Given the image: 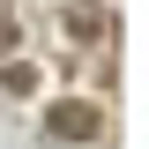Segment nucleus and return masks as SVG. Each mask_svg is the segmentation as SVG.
<instances>
[{
	"mask_svg": "<svg viewBox=\"0 0 149 149\" xmlns=\"http://www.w3.org/2000/svg\"><path fill=\"white\" fill-rule=\"evenodd\" d=\"M45 127H52L60 142H97V127H104V119H97L90 104H74V97H67V104H52V112H45Z\"/></svg>",
	"mask_w": 149,
	"mask_h": 149,
	"instance_id": "1",
	"label": "nucleus"
},
{
	"mask_svg": "<svg viewBox=\"0 0 149 149\" xmlns=\"http://www.w3.org/2000/svg\"><path fill=\"white\" fill-rule=\"evenodd\" d=\"M8 45H15V22H0V52H8Z\"/></svg>",
	"mask_w": 149,
	"mask_h": 149,
	"instance_id": "2",
	"label": "nucleus"
}]
</instances>
